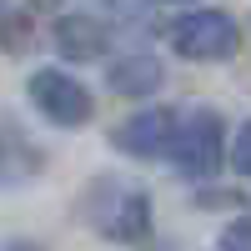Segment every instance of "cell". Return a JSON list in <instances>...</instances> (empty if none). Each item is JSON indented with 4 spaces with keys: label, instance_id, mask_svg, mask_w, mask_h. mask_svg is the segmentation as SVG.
<instances>
[{
    "label": "cell",
    "instance_id": "obj_11",
    "mask_svg": "<svg viewBox=\"0 0 251 251\" xmlns=\"http://www.w3.org/2000/svg\"><path fill=\"white\" fill-rule=\"evenodd\" d=\"M10 251H30V246H10Z\"/></svg>",
    "mask_w": 251,
    "mask_h": 251
},
{
    "label": "cell",
    "instance_id": "obj_1",
    "mask_svg": "<svg viewBox=\"0 0 251 251\" xmlns=\"http://www.w3.org/2000/svg\"><path fill=\"white\" fill-rule=\"evenodd\" d=\"M80 216L106 241H141L151 231V196L126 176H96L80 196Z\"/></svg>",
    "mask_w": 251,
    "mask_h": 251
},
{
    "label": "cell",
    "instance_id": "obj_4",
    "mask_svg": "<svg viewBox=\"0 0 251 251\" xmlns=\"http://www.w3.org/2000/svg\"><path fill=\"white\" fill-rule=\"evenodd\" d=\"M25 96H30V106L46 116L50 126H66V131H75V126H86L96 116V96L80 86L71 71H55V66L35 71L25 80Z\"/></svg>",
    "mask_w": 251,
    "mask_h": 251
},
{
    "label": "cell",
    "instance_id": "obj_2",
    "mask_svg": "<svg viewBox=\"0 0 251 251\" xmlns=\"http://www.w3.org/2000/svg\"><path fill=\"white\" fill-rule=\"evenodd\" d=\"M226 161H231V151H226V121L211 106L181 111V131H176V146H171V166H176L181 176H191V181H211Z\"/></svg>",
    "mask_w": 251,
    "mask_h": 251
},
{
    "label": "cell",
    "instance_id": "obj_3",
    "mask_svg": "<svg viewBox=\"0 0 251 251\" xmlns=\"http://www.w3.org/2000/svg\"><path fill=\"white\" fill-rule=\"evenodd\" d=\"M171 46L181 60H231L241 50V25L226 10H186L176 25H171Z\"/></svg>",
    "mask_w": 251,
    "mask_h": 251
},
{
    "label": "cell",
    "instance_id": "obj_6",
    "mask_svg": "<svg viewBox=\"0 0 251 251\" xmlns=\"http://www.w3.org/2000/svg\"><path fill=\"white\" fill-rule=\"evenodd\" d=\"M50 35H55V50L66 60H96V55H106V46H111L106 25L91 20V15H60Z\"/></svg>",
    "mask_w": 251,
    "mask_h": 251
},
{
    "label": "cell",
    "instance_id": "obj_5",
    "mask_svg": "<svg viewBox=\"0 0 251 251\" xmlns=\"http://www.w3.org/2000/svg\"><path fill=\"white\" fill-rule=\"evenodd\" d=\"M176 131H181V111H171V106H151V111H136L131 121H121L116 131H111V141L121 146L126 156H146V161L166 156V161H171Z\"/></svg>",
    "mask_w": 251,
    "mask_h": 251
},
{
    "label": "cell",
    "instance_id": "obj_9",
    "mask_svg": "<svg viewBox=\"0 0 251 251\" xmlns=\"http://www.w3.org/2000/svg\"><path fill=\"white\" fill-rule=\"evenodd\" d=\"M231 171L236 176H251V121L236 131V141H231Z\"/></svg>",
    "mask_w": 251,
    "mask_h": 251
},
{
    "label": "cell",
    "instance_id": "obj_7",
    "mask_svg": "<svg viewBox=\"0 0 251 251\" xmlns=\"http://www.w3.org/2000/svg\"><path fill=\"white\" fill-rule=\"evenodd\" d=\"M166 80V66L156 55H121L111 66V91L116 96H146Z\"/></svg>",
    "mask_w": 251,
    "mask_h": 251
},
{
    "label": "cell",
    "instance_id": "obj_8",
    "mask_svg": "<svg viewBox=\"0 0 251 251\" xmlns=\"http://www.w3.org/2000/svg\"><path fill=\"white\" fill-rule=\"evenodd\" d=\"M221 251H251V216H236L221 231Z\"/></svg>",
    "mask_w": 251,
    "mask_h": 251
},
{
    "label": "cell",
    "instance_id": "obj_10",
    "mask_svg": "<svg viewBox=\"0 0 251 251\" xmlns=\"http://www.w3.org/2000/svg\"><path fill=\"white\" fill-rule=\"evenodd\" d=\"M166 5H186V0H166Z\"/></svg>",
    "mask_w": 251,
    "mask_h": 251
}]
</instances>
